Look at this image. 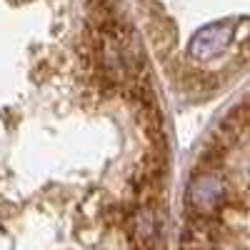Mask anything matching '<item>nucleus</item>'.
I'll return each instance as SVG.
<instances>
[{
	"label": "nucleus",
	"instance_id": "obj_1",
	"mask_svg": "<svg viewBox=\"0 0 250 250\" xmlns=\"http://www.w3.org/2000/svg\"><path fill=\"white\" fill-rule=\"evenodd\" d=\"M168 165L120 0H0V250H165Z\"/></svg>",
	"mask_w": 250,
	"mask_h": 250
}]
</instances>
